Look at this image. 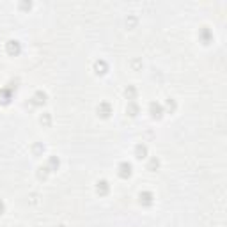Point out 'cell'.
<instances>
[{
  "label": "cell",
  "instance_id": "6da1fadb",
  "mask_svg": "<svg viewBox=\"0 0 227 227\" xmlns=\"http://www.w3.org/2000/svg\"><path fill=\"white\" fill-rule=\"evenodd\" d=\"M7 52L9 53H14V55L20 53V43L18 41H9L7 43Z\"/></svg>",
  "mask_w": 227,
  "mask_h": 227
},
{
  "label": "cell",
  "instance_id": "7a4b0ae2",
  "mask_svg": "<svg viewBox=\"0 0 227 227\" xmlns=\"http://www.w3.org/2000/svg\"><path fill=\"white\" fill-rule=\"evenodd\" d=\"M119 169H121V176H122V178H126V176H130V174H131V165H130V163H126V161H124V163H121V167H119Z\"/></svg>",
  "mask_w": 227,
  "mask_h": 227
},
{
  "label": "cell",
  "instance_id": "3957f363",
  "mask_svg": "<svg viewBox=\"0 0 227 227\" xmlns=\"http://www.w3.org/2000/svg\"><path fill=\"white\" fill-rule=\"evenodd\" d=\"M98 112L101 114L103 117H108V115H110V105H108V103H101L99 108H98Z\"/></svg>",
  "mask_w": 227,
  "mask_h": 227
},
{
  "label": "cell",
  "instance_id": "277c9868",
  "mask_svg": "<svg viewBox=\"0 0 227 227\" xmlns=\"http://www.w3.org/2000/svg\"><path fill=\"white\" fill-rule=\"evenodd\" d=\"M140 202H144V204H151L153 202V195L149 193V192H144V193H140Z\"/></svg>",
  "mask_w": 227,
  "mask_h": 227
},
{
  "label": "cell",
  "instance_id": "5b68a950",
  "mask_svg": "<svg viewBox=\"0 0 227 227\" xmlns=\"http://www.w3.org/2000/svg\"><path fill=\"white\" fill-rule=\"evenodd\" d=\"M98 192H99V193H107V192H108V183H107V181H99V183H98Z\"/></svg>",
  "mask_w": 227,
  "mask_h": 227
},
{
  "label": "cell",
  "instance_id": "8992f818",
  "mask_svg": "<svg viewBox=\"0 0 227 227\" xmlns=\"http://www.w3.org/2000/svg\"><path fill=\"white\" fill-rule=\"evenodd\" d=\"M151 112H153L154 117H158V115L161 114V107H160V105H156V103H151Z\"/></svg>",
  "mask_w": 227,
  "mask_h": 227
},
{
  "label": "cell",
  "instance_id": "52a82bcc",
  "mask_svg": "<svg viewBox=\"0 0 227 227\" xmlns=\"http://www.w3.org/2000/svg\"><path fill=\"white\" fill-rule=\"evenodd\" d=\"M146 153H147L146 146H137V158H144Z\"/></svg>",
  "mask_w": 227,
  "mask_h": 227
},
{
  "label": "cell",
  "instance_id": "ba28073f",
  "mask_svg": "<svg viewBox=\"0 0 227 227\" xmlns=\"http://www.w3.org/2000/svg\"><path fill=\"white\" fill-rule=\"evenodd\" d=\"M96 69H98V73H105V69H107V64H105L103 60H98V62H96Z\"/></svg>",
  "mask_w": 227,
  "mask_h": 227
},
{
  "label": "cell",
  "instance_id": "9c48e42d",
  "mask_svg": "<svg viewBox=\"0 0 227 227\" xmlns=\"http://www.w3.org/2000/svg\"><path fill=\"white\" fill-rule=\"evenodd\" d=\"M44 99H46V94H44V92H38V94H36V103H38V105L44 103Z\"/></svg>",
  "mask_w": 227,
  "mask_h": 227
},
{
  "label": "cell",
  "instance_id": "30bf717a",
  "mask_svg": "<svg viewBox=\"0 0 227 227\" xmlns=\"http://www.w3.org/2000/svg\"><path fill=\"white\" fill-rule=\"evenodd\" d=\"M2 211H4V204L0 202V215H2Z\"/></svg>",
  "mask_w": 227,
  "mask_h": 227
}]
</instances>
